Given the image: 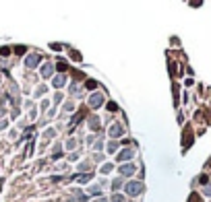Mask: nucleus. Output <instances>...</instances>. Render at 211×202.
Wrapping results in <instances>:
<instances>
[{
	"label": "nucleus",
	"mask_w": 211,
	"mask_h": 202,
	"mask_svg": "<svg viewBox=\"0 0 211 202\" xmlns=\"http://www.w3.org/2000/svg\"><path fill=\"white\" fill-rule=\"evenodd\" d=\"M126 192L130 194V196H137V194L143 192V184L141 182H130V184H126Z\"/></svg>",
	"instance_id": "nucleus-1"
},
{
	"label": "nucleus",
	"mask_w": 211,
	"mask_h": 202,
	"mask_svg": "<svg viewBox=\"0 0 211 202\" xmlns=\"http://www.w3.org/2000/svg\"><path fill=\"white\" fill-rule=\"evenodd\" d=\"M120 173H122V175H133L135 165H122V167H120Z\"/></svg>",
	"instance_id": "nucleus-2"
},
{
	"label": "nucleus",
	"mask_w": 211,
	"mask_h": 202,
	"mask_svg": "<svg viewBox=\"0 0 211 202\" xmlns=\"http://www.w3.org/2000/svg\"><path fill=\"white\" fill-rule=\"evenodd\" d=\"M50 74H52V66H44V76L48 79Z\"/></svg>",
	"instance_id": "nucleus-7"
},
{
	"label": "nucleus",
	"mask_w": 211,
	"mask_h": 202,
	"mask_svg": "<svg viewBox=\"0 0 211 202\" xmlns=\"http://www.w3.org/2000/svg\"><path fill=\"white\" fill-rule=\"evenodd\" d=\"M188 202H201V198L197 196V194H191V198H188Z\"/></svg>",
	"instance_id": "nucleus-9"
},
{
	"label": "nucleus",
	"mask_w": 211,
	"mask_h": 202,
	"mask_svg": "<svg viewBox=\"0 0 211 202\" xmlns=\"http://www.w3.org/2000/svg\"><path fill=\"white\" fill-rule=\"evenodd\" d=\"M209 165H211V161H209Z\"/></svg>",
	"instance_id": "nucleus-14"
},
{
	"label": "nucleus",
	"mask_w": 211,
	"mask_h": 202,
	"mask_svg": "<svg viewBox=\"0 0 211 202\" xmlns=\"http://www.w3.org/2000/svg\"><path fill=\"white\" fill-rule=\"evenodd\" d=\"M87 87L89 89H95V80H87Z\"/></svg>",
	"instance_id": "nucleus-11"
},
{
	"label": "nucleus",
	"mask_w": 211,
	"mask_h": 202,
	"mask_svg": "<svg viewBox=\"0 0 211 202\" xmlns=\"http://www.w3.org/2000/svg\"><path fill=\"white\" fill-rule=\"evenodd\" d=\"M37 64H39V56L37 54H33V56L27 58V66H29V68H31V66H37Z\"/></svg>",
	"instance_id": "nucleus-4"
},
{
	"label": "nucleus",
	"mask_w": 211,
	"mask_h": 202,
	"mask_svg": "<svg viewBox=\"0 0 211 202\" xmlns=\"http://www.w3.org/2000/svg\"><path fill=\"white\" fill-rule=\"evenodd\" d=\"M62 83H64V76H58V79H54V85H56V87H60Z\"/></svg>",
	"instance_id": "nucleus-10"
},
{
	"label": "nucleus",
	"mask_w": 211,
	"mask_h": 202,
	"mask_svg": "<svg viewBox=\"0 0 211 202\" xmlns=\"http://www.w3.org/2000/svg\"><path fill=\"white\" fill-rule=\"evenodd\" d=\"M133 157V151H130V148H124L122 153L118 155V161H126V159H130Z\"/></svg>",
	"instance_id": "nucleus-3"
},
{
	"label": "nucleus",
	"mask_w": 211,
	"mask_h": 202,
	"mask_svg": "<svg viewBox=\"0 0 211 202\" xmlns=\"http://www.w3.org/2000/svg\"><path fill=\"white\" fill-rule=\"evenodd\" d=\"M201 4V0H192V6H199Z\"/></svg>",
	"instance_id": "nucleus-13"
},
{
	"label": "nucleus",
	"mask_w": 211,
	"mask_h": 202,
	"mask_svg": "<svg viewBox=\"0 0 211 202\" xmlns=\"http://www.w3.org/2000/svg\"><path fill=\"white\" fill-rule=\"evenodd\" d=\"M110 134H112L114 138H116V136H120V134H122V126H116V124H114V126H112V130H110Z\"/></svg>",
	"instance_id": "nucleus-6"
},
{
	"label": "nucleus",
	"mask_w": 211,
	"mask_h": 202,
	"mask_svg": "<svg viewBox=\"0 0 211 202\" xmlns=\"http://www.w3.org/2000/svg\"><path fill=\"white\" fill-rule=\"evenodd\" d=\"M122 200H124V198L120 196V194H114V196H112V202H122Z\"/></svg>",
	"instance_id": "nucleus-8"
},
{
	"label": "nucleus",
	"mask_w": 211,
	"mask_h": 202,
	"mask_svg": "<svg viewBox=\"0 0 211 202\" xmlns=\"http://www.w3.org/2000/svg\"><path fill=\"white\" fill-rule=\"evenodd\" d=\"M102 95H93V97H91V107H97V105H102Z\"/></svg>",
	"instance_id": "nucleus-5"
},
{
	"label": "nucleus",
	"mask_w": 211,
	"mask_h": 202,
	"mask_svg": "<svg viewBox=\"0 0 211 202\" xmlns=\"http://www.w3.org/2000/svg\"><path fill=\"white\" fill-rule=\"evenodd\" d=\"M205 194H207V196H211V184H209V186L205 188Z\"/></svg>",
	"instance_id": "nucleus-12"
}]
</instances>
